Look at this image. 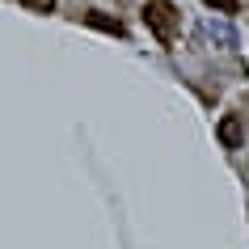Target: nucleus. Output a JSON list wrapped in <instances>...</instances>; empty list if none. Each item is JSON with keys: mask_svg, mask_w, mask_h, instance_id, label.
Here are the masks:
<instances>
[{"mask_svg": "<svg viewBox=\"0 0 249 249\" xmlns=\"http://www.w3.org/2000/svg\"><path fill=\"white\" fill-rule=\"evenodd\" d=\"M144 21L152 26V34H157L160 42L173 38V21H178V9H173L169 0H148L144 4Z\"/></svg>", "mask_w": 249, "mask_h": 249, "instance_id": "f257e3e1", "label": "nucleus"}, {"mask_svg": "<svg viewBox=\"0 0 249 249\" xmlns=\"http://www.w3.org/2000/svg\"><path fill=\"white\" fill-rule=\"evenodd\" d=\"M215 135H220V144L228 148V152H236L241 140H245V135H241V118H236V114H224L220 123H215Z\"/></svg>", "mask_w": 249, "mask_h": 249, "instance_id": "7ed1b4c3", "label": "nucleus"}, {"mask_svg": "<svg viewBox=\"0 0 249 249\" xmlns=\"http://www.w3.org/2000/svg\"><path fill=\"white\" fill-rule=\"evenodd\" d=\"M211 9H220V13H236V0H207Z\"/></svg>", "mask_w": 249, "mask_h": 249, "instance_id": "423d86ee", "label": "nucleus"}, {"mask_svg": "<svg viewBox=\"0 0 249 249\" xmlns=\"http://www.w3.org/2000/svg\"><path fill=\"white\" fill-rule=\"evenodd\" d=\"M89 26L110 30V34H123V26H118V21H110V17H102V13H89Z\"/></svg>", "mask_w": 249, "mask_h": 249, "instance_id": "20e7f679", "label": "nucleus"}, {"mask_svg": "<svg viewBox=\"0 0 249 249\" xmlns=\"http://www.w3.org/2000/svg\"><path fill=\"white\" fill-rule=\"evenodd\" d=\"M203 38L211 42V47H236V30L228 26V21H224V17H207V21H203Z\"/></svg>", "mask_w": 249, "mask_h": 249, "instance_id": "f03ea898", "label": "nucleus"}, {"mask_svg": "<svg viewBox=\"0 0 249 249\" xmlns=\"http://www.w3.org/2000/svg\"><path fill=\"white\" fill-rule=\"evenodd\" d=\"M21 4H26V9H38V13H51L55 9V0H21Z\"/></svg>", "mask_w": 249, "mask_h": 249, "instance_id": "39448f33", "label": "nucleus"}]
</instances>
